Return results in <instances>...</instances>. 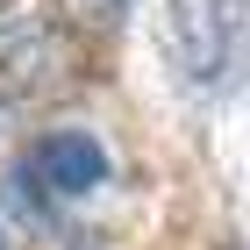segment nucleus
<instances>
[{
  "instance_id": "1",
  "label": "nucleus",
  "mask_w": 250,
  "mask_h": 250,
  "mask_svg": "<svg viewBox=\"0 0 250 250\" xmlns=\"http://www.w3.org/2000/svg\"><path fill=\"white\" fill-rule=\"evenodd\" d=\"M250 0H172V58L186 72V86H222L243 58Z\"/></svg>"
},
{
  "instance_id": "2",
  "label": "nucleus",
  "mask_w": 250,
  "mask_h": 250,
  "mask_svg": "<svg viewBox=\"0 0 250 250\" xmlns=\"http://www.w3.org/2000/svg\"><path fill=\"white\" fill-rule=\"evenodd\" d=\"M29 179H36L50 200H86V193L107 186V150H100V136H86V129H50V136H36V150H29Z\"/></svg>"
},
{
  "instance_id": "3",
  "label": "nucleus",
  "mask_w": 250,
  "mask_h": 250,
  "mask_svg": "<svg viewBox=\"0 0 250 250\" xmlns=\"http://www.w3.org/2000/svg\"><path fill=\"white\" fill-rule=\"evenodd\" d=\"M0 250H21V229H15V214L0 208Z\"/></svg>"
}]
</instances>
